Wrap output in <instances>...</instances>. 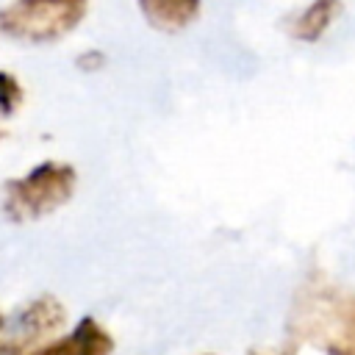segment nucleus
Segmentation results:
<instances>
[{"label": "nucleus", "mask_w": 355, "mask_h": 355, "mask_svg": "<svg viewBox=\"0 0 355 355\" xmlns=\"http://www.w3.org/2000/svg\"><path fill=\"white\" fill-rule=\"evenodd\" d=\"M78 189V172L67 161H39L19 178H8L0 191V208L11 222L42 219L72 200Z\"/></svg>", "instance_id": "f257e3e1"}, {"label": "nucleus", "mask_w": 355, "mask_h": 355, "mask_svg": "<svg viewBox=\"0 0 355 355\" xmlns=\"http://www.w3.org/2000/svg\"><path fill=\"white\" fill-rule=\"evenodd\" d=\"M89 11V0H14L0 8V33L44 44L75 31Z\"/></svg>", "instance_id": "f03ea898"}, {"label": "nucleus", "mask_w": 355, "mask_h": 355, "mask_svg": "<svg viewBox=\"0 0 355 355\" xmlns=\"http://www.w3.org/2000/svg\"><path fill=\"white\" fill-rule=\"evenodd\" d=\"M67 322V308L58 297L42 294L0 316V355H28Z\"/></svg>", "instance_id": "7ed1b4c3"}, {"label": "nucleus", "mask_w": 355, "mask_h": 355, "mask_svg": "<svg viewBox=\"0 0 355 355\" xmlns=\"http://www.w3.org/2000/svg\"><path fill=\"white\" fill-rule=\"evenodd\" d=\"M111 352H114V336L94 316H83L67 336L47 338L28 355H111Z\"/></svg>", "instance_id": "20e7f679"}, {"label": "nucleus", "mask_w": 355, "mask_h": 355, "mask_svg": "<svg viewBox=\"0 0 355 355\" xmlns=\"http://www.w3.org/2000/svg\"><path fill=\"white\" fill-rule=\"evenodd\" d=\"M308 319V324H319L324 327V347L333 355H355V297H344L341 302L330 305V313H319L313 311Z\"/></svg>", "instance_id": "39448f33"}, {"label": "nucleus", "mask_w": 355, "mask_h": 355, "mask_svg": "<svg viewBox=\"0 0 355 355\" xmlns=\"http://www.w3.org/2000/svg\"><path fill=\"white\" fill-rule=\"evenodd\" d=\"M150 28L161 33H178L189 28L200 14V0H136Z\"/></svg>", "instance_id": "423d86ee"}, {"label": "nucleus", "mask_w": 355, "mask_h": 355, "mask_svg": "<svg viewBox=\"0 0 355 355\" xmlns=\"http://www.w3.org/2000/svg\"><path fill=\"white\" fill-rule=\"evenodd\" d=\"M341 3L338 0H313L291 25V36L300 42H316L336 19Z\"/></svg>", "instance_id": "0eeeda50"}, {"label": "nucleus", "mask_w": 355, "mask_h": 355, "mask_svg": "<svg viewBox=\"0 0 355 355\" xmlns=\"http://www.w3.org/2000/svg\"><path fill=\"white\" fill-rule=\"evenodd\" d=\"M25 103V86L22 80L8 72V69H0V122L11 119Z\"/></svg>", "instance_id": "6e6552de"}, {"label": "nucleus", "mask_w": 355, "mask_h": 355, "mask_svg": "<svg viewBox=\"0 0 355 355\" xmlns=\"http://www.w3.org/2000/svg\"><path fill=\"white\" fill-rule=\"evenodd\" d=\"M100 64H103V53H83L78 58V67L80 69H97Z\"/></svg>", "instance_id": "1a4fd4ad"}, {"label": "nucleus", "mask_w": 355, "mask_h": 355, "mask_svg": "<svg viewBox=\"0 0 355 355\" xmlns=\"http://www.w3.org/2000/svg\"><path fill=\"white\" fill-rule=\"evenodd\" d=\"M6 136H8V133H6V130H3V128H0V141H3V139H6Z\"/></svg>", "instance_id": "9d476101"}, {"label": "nucleus", "mask_w": 355, "mask_h": 355, "mask_svg": "<svg viewBox=\"0 0 355 355\" xmlns=\"http://www.w3.org/2000/svg\"><path fill=\"white\" fill-rule=\"evenodd\" d=\"M0 316H3V313H0Z\"/></svg>", "instance_id": "9b49d317"}]
</instances>
